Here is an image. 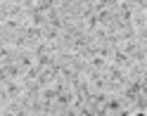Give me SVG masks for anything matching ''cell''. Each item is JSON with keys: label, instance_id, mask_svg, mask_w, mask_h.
<instances>
[{"label": "cell", "instance_id": "obj_1", "mask_svg": "<svg viewBox=\"0 0 147 116\" xmlns=\"http://www.w3.org/2000/svg\"><path fill=\"white\" fill-rule=\"evenodd\" d=\"M121 116H131V114H128V111H123V114H121Z\"/></svg>", "mask_w": 147, "mask_h": 116}]
</instances>
